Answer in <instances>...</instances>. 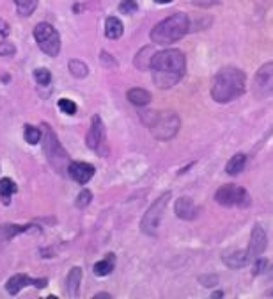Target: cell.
<instances>
[{"label": "cell", "mask_w": 273, "mask_h": 299, "mask_svg": "<svg viewBox=\"0 0 273 299\" xmlns=\"http://www.w3.org/2000/svg\"><path fill=\"white\" fill-rule=\"evenodd\" d=\"M188 16L183 13L168 16L167 20L160 22L153 31H151V39L158 45H170V43L181 39L188 32Z\"/></svg>", "instance_id": "obj_3"}, {"label": "cell", "mask_w": 273, "mask_h": 299, "mask_svg": "<svg viewBox=\"0 0 273 299\" xmlns=\"http://www.w3.org/2000/svg\"><path fill=\"white\" fill-rule=\"evenodd\" d=\"M154 134L156 137L160 139H170L177 134L179 130V117L172 112H167V114H161V119H158L156 123L153 125Z\"/></svg>", "instance_id": "obj_7"}, {"label": "cell", "mask_w": 273, "mask_h": 299, "mask_svg": "<svg viewBox=\"0 0 273 299\" xmlns=\"http://www.w3.org/2000/svg\"><path fill=\"white\" fill-rule=\"evenodd\" d=\"M245 84H247V77L240 68L225 66L215 75L211 96L218 103H229L243 95Z\"/></svg>", "instance_id": "obj_2"}, {"label": "cell", "mask_w": 273, "mask_h": 299, "mask_svg": "<svg viewBox=\"0 0 273 299\" xmlns=\"http://www.w3.org/2000/svg\"><path fill=\"white\" fill-rule=\"evenodd\" d=\"M154 2H160V4H168V2H172V0H154Z\"/></svg>", "instance_id": "obj_33"}, {"label": "cell", "mask_w": 273, "mask_h": 299, "mask_svg": "<svg viewBox=\"0 0 273 299\" xmlns=\"http://www.w3.org/2000/svg\"><path fill=\"white\" fill-rule=\"evenodd\" d=\"M103 141H105V127H103V122H101L100 116H94L93 125H90V130L87 134V144L93 150H98Z\"/></svg>", "instance_id": "obj_10"}, {"label": "cell", "mask_w": 273, "mask_h": 299, "mask_svg": "<svg viewBox=\"0 0 273 299\" xmlns=\"http://www.w3.org/2000/svg\"><path fill=\"white\" fill-rule=\"evenodd\" d=\"M255 87L261 93L273 91V63H266L255 73Z\"/></svg>", "instance_id": "obj_9"}, {"label": "cell", "mask_w": 273, "mask_h": 299, "mask_svg": "<svg viewBox=\"0 0 273 299\" xmlns=\"http://www.w3.org/2000/svg\"><path fill=\"white\" fill-rule=\"evenodd\" d=\"M112 269H114V262H112V258H107V260H100L98 264H94V274L96 276H107V274H110L112 273Z\"/></svg>", "instance_id": "obj_19"}, {"label": "cell", "mask_w": 273, "mask_h": 299, "mask_svg": "<svg viewBox=\"0 0 273 299\" xmlns=\"http://www.w3.org/2000/svg\"><path fill=\"white\" fill-rule=\"evenodd\" d=\"M34 77H36V80H38L39 84H43V86H46V84L50 82V79H52V75H50V72L46 68H39L34 72Z\"/></svg>", "instance_id": "obj_25"}, {"label": "cell", "mask_w": 273, "mask_h": 299, "mask_svg": "<svg viewBox=\"0 0 273 299\" xmlns=\"http://www.w3.org/2000/svg\"><path fill=\"white\" fill-rule=\"evenodd\" d=\"M149 68L153 70L154 84L160 89L176 86L185 73V55L179 50H163L151 59Z\"/></svg>", "instance_id": "obj_1"}, {"label": "cell", "mask_w": 273, "mask_h": 299, "mask_svg": "<svg viewBox=\"0 0 273 299\" xmlns=\"http://www.w3.org/2000/svg\"><path fill=\"white\" fill-rule=\"evenodd\" d=\"M222 295H224L222 292H215V294H211V297H222Z\"/></svg>", "instance_id": "obj_32"}, {"label": "cell", "mask_w": 273, "mask_h": 299, "mask_svg": "<svg viewBox=\"0 0 273 299\" xmlns=\"http://www.w3.org/2000/svg\"><path fill=\"white\" fill-rule=\"evenodd\" d=\"M176 216L185 221H190L197 216V207L190 198H179L176 201Z\"/></svg>", "instance_id": "obj_12"}, {"label": "cell", "mask_w": 273, "mask_h": 299, "mask_svg": "<svg viewBox=\"0 0 273 299\" xmlns=\"http://www.w3.org/2000/svg\"><path fill=\"white\" fill-rule=\"evenodd\" d=\"M59 107H60V110L66 112V114H75L76 112V103L71 102V100H67V98L59 100Z\"/></svg>", "instance_id": "obj_26"}, {"label": "cell", "mask_w": 273, "mask_h": 299, "mask_svg": "<svg viewBox=\"0 0 273 299\" xmlns=\"http://www.w3.org/2000/svg\"><path fill=\"white\" fill-rule=\"evenodd\" d=\"M137 2L135 0H123L119 4V11L123 13V15H131V13H135L137 11Z\"/></svg>", "instance_id": "obj_24"}, {"label": "cell", "mask_w": 273, "mask_h": 299, "mask_svg": "<svg viewBox=\"0 0 273 299\" xmlns=\"http://www.w3.org/2000/svg\"><path fill=\"white\" fill-rule=\"evenodd\" d=\"M168 200H170V194L167 193V194H163V196H160L151 205V208L146 212V216L142 217V224H140L144 233H147V235L156 233L158 224H160V221H161V214H163L165 205H167Z\"/></svg>", "instance_id": "obj_6"}, {"label": "cell", "mask_w": 273, "mask_h": 299, "mask_svg": "<svg viewBox=\"0 0 273 299\" xmlns=\"http://www.w3.org/2000/svg\"><path fill=\"white\" fill-rule=\"evenodd\" d=\"M80 280H82V271H80L78 267H73L69 276H67V290H69V294H71L73 297L78 294Z\"/></svg>", "instance_id": "obj_17"}, {"label": "cell", "mask_w": 273, "mask_h": 299, "mask_svg": "<svg viewBox=\"0 0 273 299\" xmlns=\"http://www.w3.org/2000/svg\"><path fill=\"white\" fill-rule=\"evenodd\" d=\"M224 260L227 262L229 267H243V265L248 262V255L240 253V251H234L232 257L231 255H224Z\"/></svg>", "instance_id": "obj_18"}, {"label": "cell", "mask_w": 273, "mask_h": 299, "mask_svg": "<svg viewBox=\"0 0 273 299\" xmlns=\"http://www.w3.org/2000/svg\"><path fill=\"white\" fill-rule=\"evenodd\" d=\"M15 53V46L8 41L0 43V55H13Z\"/></svg>", "instance_id": "obj_27"}, {"label": "cell", "mask_w": 273, "mask_h": 299, "mask_svg": "<svg viewBox=\"0 0 273 299\" xmlns=\"http://www.w3.org/2000/svg\"><path fill=\"white\" fill-rule=\"evenodd\" d=\"M89 201H90V193H89V191H83V193L78 196V200H76V205L83 208V207H87V205H89Z\"/></svg>", "instance_id": "obj_28"}, {"label": "cell", "mask_w": 273, "mask_h": 299, "mask_svg": "<svg viewBox=\"0 0 273 299\" xmlns=\"http://www.w3.org/2000/svg\"><path fill=\"white\" fill-rule=\"evenodd\" d=\"M245 162H247V157H245L243 153H236V155L227 162L225 171H227V174H231V176H236V174H240L241 171H243Z\"/></svg>", "instance_id": "obj_15"}, {"label": "cell", "mask_w": 273, "mask_h": 299, "mask_svg": "<svg viewBox=\"0 0 273 299\" xmlns=\"http://www.w3.org/2000/svg\"><path fill=\"white\" fill-rule=\"evenodd\" d=\"M255 264H257V267H255L254 273H255V274H261V273H262V269H266V264H268V262H266V260H257Z\"/></svg>", "instance_id": "obj_30"}, {"label": "cell", "mask_w": 273, "mask_h": 299, "mask_svg": "<svg viewBox=\"0 0 273 299\" xmlns=\"http://www.w3.org/2000/svg\"><path fill=\"white\" fill-rule=\"evenodd\" d=\"M25 139L30 144H38L41 141V130L36 129V127H25Z\"/></svg>", "instance_id": "obj_22"}, {"label": "cell", "mask_w": 273, "mask_h": 299, "mask_svg": "<svg viewBox=\"0 0 273 299\" xmlns=\"http://www.w3.org/2000/svg\"><path fill=\"white\" fill-rule=\"evenodd\" d=\"M210 280H206V276H201V283L206 285V287H210V285H217L218 283V278L215 276H208Z\"/></svg>", "instance_id": "obj_29"}, {"label": "cell", "mask_w": 273, "mask_h": 299, "mask_svg": "<svg viewBox=\"0 0 273 299\" xmlns=\"http://www.w3.org/2000/svg\"><path fill=\"white\" fill-rule=\"evenodd\" d=\"M36 281L30 280L29 276H25V274H16V276L9 278V281L6 283V290L9 292V294H18L20 290H22L23 287H27V285H34Z\"/></svg>", "instance_id": "obj_13"}, {"label": "cell", "mask_w": 273, "mask_h": 299, "mask_svg": "<svg viewBox=\"0 0 273 299\" xmlns=\"http://www.w3.org/2000/svg\"><path fill=\"white\" fill-rule=\"evenodd\" d=\"M69 70H71L73 75H75V77H80V79H82V77H85L87 73H89L87 66L83 65L82 61H71V63H69Z\"/></svg>", "instance_id": "obj_23"}, {"label": "cell", "mask_w": 273, "mask_h": 299, "mask_svg": "<svg viewBox=\"0 0 273 299\" xmlns=\"http://www.w3.org/2000/svg\"><path fill=\"white\" fill-rule=\"evenodd\" d=\"M15 2L22 15H30L36 9V6H38V0H15Z\"/></svg>", "instance_id": "obj_20"}, {"label": "cell", "mask_w": 273, "mask_h": 299, "mask_svg": "<svg viewBox=\"0 0 273 299\" xmlns=\"http://www.w3.org/2000/svg\"><path fill=\"white\" fill-rule=\"evenodd\" d=\"M215 201L224 207H247L250 205V198H248L247 191L241 186L236 184H225L215 193Z\"/></svg>", "instance_id": "obj_5"}, {"label": "cell", "mask_w": 273, "mask_h": 299, "mask_svg": "<svg viewBox=\"0 0 273 299\" xmlns=\"http://www.w3.org/2000/svg\"><path fill=\"white\" fill-rule=\"evenodd\" d=\"M266 246H268V237H266L264 230L261 226H254L250 235V244H248V258H255L261 253H264Z\"/></svg>", "instance_id": "obj_8"}, {"label": "cell", "mask_w": 273, "mask_h": 299, "mask_svg": "<svg viewBox=\"0 0 273 299\" xmlns=\"http://www.w3.org/2000/svg\"><path fill=\"white\" fill-rule=\"evenodd\" d=\"M269 278H271V280H273V267L269 269Z\"/></svg>", "instance_id": "obj_34"}, {"label": "cell", "mask_w": 273, "mask_h": 299, "mask_svg": "<svg viewBox=\"0 0 273 299\" xmlns=\"http://www.w3.org/2000/svg\"><path fill=\"white\" fill-rule=\"evenodd\" d=\"M13 193H16V186L13 180H9V178H2L0 180V196H11Z\"/></svg>", "instance_id": "obj_21"}, {"label": "cell", "mask_w": 273, "mask_h": 299, "mask_svg": "<svg viewBox=\"0 0 273 299\" xmlns=\"http://www.w3.org/2000/svg\"><path fill=\"white\" fill-rule=\"evenodd\" d=\"M34 38L38 41L39 48L46 53V55L55 57L60 50V38L59 32L53 29L50 23H39L36 29H34Z\"/></svg>", "instance_id": "obj_4"}, {"label": "cell", "mask_w": 273, "mask_h": 299, "mask_svg": "<svg viewBox=\"0 0 273 299\" xmlns=\"http://www.w3.org/2000/svg\"><path fill=\"white\" fill-rule=\"evenodd\" d=\"M128 100H130L133 105L144 107L151 102V95L146 91V89H142V87H135V89H130V91H128Z\"/></svg>", "instance_id": "obj_14"}, {"label": "cell", "mask_w": 273, "mask_h": 299, "mask_svg": "<svg viewBox=\"0 0 273 299\" xmlns=\"http://www.w3.org/2000/svg\"><path fill=\"white\" fill-rule=\"evenodd\" d=\"M69 174H71V178L75 182L87 184L90 178H93L94 167L87 162H73L71 166H69Z\"/></svg>", "instance_id": "obj_11"}, {"label": "cell", "mask_w": 273, "mask_h": 299, "mask_svg": "<svg viewBox=\"0 0 273 299\" xmlns=\"http://www.w3.org/2000/svg\"><path fill=\"white\" fill-rule=\"evenodd\" d=\"M105 34H107V38H110V39L121 38V36H123V23H121L117 18H114V16L107 18V22H105Z\"/></svg>", "instance_id": "obj_16"}, {"label": "cell", "mask_w": 273, "mask_h": 299, "mask_svg": "<svg viewBox=\"0 0 273 299\" xmlns=\"http://www.w3.org/2000/svg\"><path fill=\"white\" fill-rule=\"evenodd\" d=\"M0 32H2V34H8V32H9V29H8V27H6L4 25V20H0Z\"/></svg>", "instance_id": "obj_31"}]
</instances>
